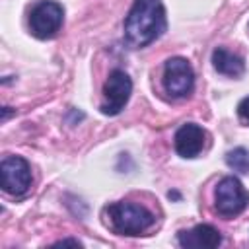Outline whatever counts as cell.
Returning <instances> with one entry per match:
<instances>
[{"instance_id": "2", "label": "cell", "mask_w": 249, "mask_h": 249, "mask_svg": "<svg viewBox=\"0 0 249 249\" xmlns=\"http://www.w3.org/2000/svg\"><path fill=\"white\" fill-rule=\"evenodd\" d=\"M105 216L111 230L119 235H140L156 222V216L146 206L124 200L109 204L105 208Z\"/></svg>"}, {"instance_id": "1", "label": "cell", "mask_w": 249, "mask_h": 249, "mask_svg": "<svg viewBox=\"0 0 249 249\" xmlns=\"http://www.w3.org/2000/svg\"><path fill=\"white\" fill-rule=\"evenodd\" d=\"M167 27L161 0H134L124 19V39L130 47L140 49L163 35Z\"/></svg>"}, {"instance_id": "11", "label": "cell", "mask_w": 249, "mask_h": 249, "mask_svg": "<svg viewBox=\"0 0 249 249\" xmlns=\"http://www.w3.org/2000/svg\"><path fill=\"white\" fill-rule=\"evenodd\" d=\"M226 163L237 173H249V150L233 148L226 154Z\"/></svg>"}, {"instance_id": "9", "label": "cell", "mask_w": 249, "mask_h": 249, "mask_svg": "<svg viewBox=\"0 0 249 249\" xmlns=\"http://www.w3.org/2000/svg\"><path fill=\"white\" fill-rule=\"evenodd\" d=\"M204 128L195 123H187L175 132V150L181 158H195L204 148Z\"/></svg>"}, {"instance_id": "10", "label": "cell", "mask_w": 249, "mask_h": 249, "mask_svg": "<svg viewBox=\"0 0 249 249\" xmlns=\"http://www.w3.org/2000/svg\"><path fill=\"white\" fill-rule=\"evenodd\" d=\"M212 66L216 68V72L224 74V76H231V78H237L245 72V62L239 54L224 49V47H218L214 49L212 53Z\"/></svg>"}, {"instance_id": "12", "label": "cell", "mask_w": 249, "mask_h": 249, "mask_svg": "<svg viewBox=\"0 0 249 249\" xmlns=\"http://www.w3.org/2000/svg\"><path fill=\"white\" fill-rule=\"evenodd\" d=\"M237 115H239V119H241L245 124H249V95L239 101V105H237Z\"/></svg>"}, {"instance_id": "5", "label": "cell", "mask_w": 249, "mask_h": 249, "mask_svg": "<svg viewBox=\"0 0 249 249\" xmlns=\"http://www.w3.org/2000/svg\"><path fill=\"white\" fill-rule=\"evenodd\" d=\"M64 19V10L54 0L39 2L29 14V29L37 39H51L56 35Z\"/></svg>"}, {"instance_id": "8", "label": "cell", "mask_w": 249, "mask_h": 249, "mask_svg": "<svg viewBox=\"0 0 249 249\" xmlns=\"http://www.w3.org/2000/svg\"><path fill=\"white\" fill-rule=\"evenodd\" d=\"M177 241L181 247L193 249H212L222 243L220 231L210 224H198L191 230H183L177 233Z\"/></svg>"}, {"instance_id": "3", "label": "cell", "mask_w": 249, "mask_h": 249, "mask_svg": "<svg viewBox=\"0 0 249 249\" xmlns=\"http://www.w3.org/2000/svg\"><path fill=\"white\" fill-rule=\"evenodd\" d=\"M216 210L224 218H233L241 214L249 204V193L243 189L237 177H224L216 185L214 193Z\"/></svg>"}, {"instance_id": "6", "label": "cell", "mask_w": 249, "mask_h": 249, "mask_svg": "<svg viewBox=\"0 0 249 249\" xmlns=\"http://www.w3.org/2000/svg\"><path fill=\"white\" fill-rule=\"evenodd\" d=\"M132 93V82L124 70L115 68L105 86H103V103H101V113L103 115H119L124 105L128 103V97Z\"/></svg>"}, {"instance_id": "7", "label": "cell", "mask_w": 249, "mask_h": 249, "mask_svg": "<svg viewBox=\"0 0 249 249\" xmlns=\"http://www.w3.org/2000/svg\"><path fill=\"white\" fill-rule=\"evenodd\" d=\"M2 189L12 196H21L31 187V167L19 156H8L0 163Z\"/></svg>"}, {"instance_id": "13", "label": "cell", "mask_w": 249, "mask_h": 249, "mask_svg": "<svg viewBox=\"0 0 249 249\" xmlns=\"http://www.w3.org/2000/svg\"><path fill=\"white\" fill-rule=\"evenodd\" d=\"M54 245H74V247H82V243L78 239H62V241H56Z\"/></svg>"}, {"instance_id": "4", "label": "cell", "mask_w": 249, "mask_h": 249, "mask_svg": "<svg viewBox=\"0 0 249 249\" xmlns=\"http://www.w3.org/2000/svg\"><path fill=\"white\" fill-rule=\"evenodd\" d=\"M163 89L171 97H187L195 88V72L187 58L173 56L163 66Z\"/></svg>"}]
</instances>
